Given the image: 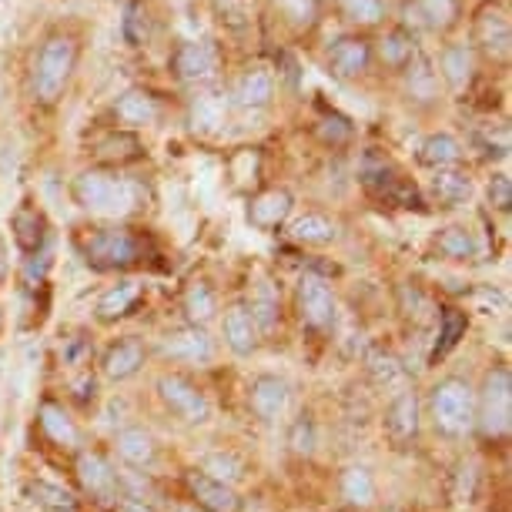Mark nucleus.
<instances>
[{
	"mask_svg": "<svg viewBox=\"0 0 512 512\" xmlns=\"http://www.w3.org/2000/svg\"><path fill=\"white\" fill-rule=\"evenodd\" d=\"M429 415L439 436L462 439L476 425V389L466 379H442L432 385L429 395Z\"/></svg>",
	"mask_w": 512,
	"mask_h": 512,
	"instance_id": "f257e3e1",
	"label": "nucleus"
},
{
	"mask_svg": "<svg viewBox=\"0 0 512 512\" xmlns=\"http://www.w3.org/2000/svg\"><path fill=\"white\" fill-rule=\"evenodd\" d=\"M482 439L502 442L512 429V372L506 365H492L476 392V425Z\"/></svg>",
	"mask_w": 512,
	"mask_h": 512,
	"instance_id": "f03ea898",
	"label": "nucleus"
},
{
	"mask_svg": "<svg viewBox=\"0 0 512 512\" xmlns=\"http://www.w3.org/2000/svg\"><path fill=\"white\" fill-rule=\"evenodd\" d=\"M81 255L98 272H118L141 262L144 245L128 228H94L81 238Z\"/></svg>",
	"mask_w": 512,
	"mask_h": 512,
	"instance_id": "7ed1b4c3",
	"label": "nucleus"
},
{
	"mask_svg": "<svg viewBox=\"0 0 512 512\" xmlns=\"http://www.w3.org/2000/svg\"><path fill=\"white\" fill-rule=\"evenodd\" d=\"M74 201L94 215H128L134 208V185L111 171H84L74 178Z\"/></svg>",
	"mask_w": 512,
	"mask_h": 512,
	"instance_id": "20e7f679",
	"label": "nucleus"
},
{
	"mask_svg": "<svg viewBox=\"0 0 512 512\" xmlns=\"http://www.w3.org/2000/svg\"><path fill=\"white\" fill-rule=\"evenodd\" d=\"M71 71H74V41L64 34L47 37L34 61V98L41 104L57 101V94L64 91Z\"/></svg>",
	"mask_w": 512,
	"mask_h": 512,
	"instance_id": "39448f33",
	"label": "nucleus"
},
{
	"mask_svg": "<svg viewBox=\"0 0 512 512\" xmlns=\"http://www.w3.org/2000/svg\"><path fill=\"white\" fill-rule=\"evenodd\" d=\"M295 305H298V318H302L305 328H312V332H332L335 328L338 305L325 278H318L312 272L302 275V282L295 288Z\"/></svg>",
	"mask_w": 512,
	"mask_h": 512,
	"instance_id": "423d86ee",
	"label": "nucleus"
},
{
	"mask_svg": "<svg viewBox=\"0 0 512 512\" xmlns=\"http://www.w3.org/2000/svg\"><path fill=\"white\" fill-rule=\"evenodd\" d=\"M158 395H161V402L185 422H205L211 412L205 392H201L191 379H185V375H161Z\"/></svg>",
	"mask_w": 512,
	"mask_h": 512,
	"instance_id": "0eeeda50",
	"label": "nucleus"
},
{
	"mask_svg": "<svg viewBox=\"0 0 512 512\" xmlns=\"http://www.w3.org/2000/svg\"><path fill=\"white\" fill-rule=\"evenodd\" d=\"M161 355L171 362H188V365H205L215 359V342L201 325H188L171 332L161 342Z\"/></svg>",
	"mask_w": 512,
	"mask_h": 512,
	"instance_id": "6e6552de",
	"label": "nucleus"
},
{
	"mask_svg": "<svg viewBox=\"0 0 512 512\" xmlns=\"http://www.w3.org/2000/svg\"><path fill=\"white\" fill-rule=\"evenodd\" d=\"M74 472L88 496L101 499V502L118 499V472L111 469V462L104 459L101 452H77Z\"/></svg>",
	"mask_w": 512,
	"mask_h": 512,
	"instance_id": "1a4fd4ad",
	"label": "nucleus"
},
{
	"mask_svg": "<svg viewBox=\"0 0 512 512\" xmlns=\"http://www.w3.org/2000/svg\"><path fill=\"white\" fill-rule=\"evenodd\" d=\"M419 425H422V405L419 395L412 389L399 392L385 409V436H389L395 446H409V442L419 436Z\"/></svg>",
	"mask_w": 512,
	"mask_h": 512,
	"instance_id": "9d476101",
	"label": "nucleus"
},
{
	"mask_svg": "<svg viewBox=\"0 0 512 512\" xmlns=\"http://www.w3.org/2000/svg\"><path fill=\"white\" fill-rule=\"evenodd\" d=\"M185 482H188L191 499H195V506L201 512H238L241 509L235 486H225V482L205 476L201 469H191Z\"/></svg>",
	"mask_w": 512,
	"mask_h": 512,
	"instance_id": "9b49d317",
	"label": "nucleus"
},
{
	"mask_svg": "<svg viewBox=\"0 0 512 512\" xmlns=\"http://www.w3.org/2000/svg\"><path fill=\"white\" fill-rule=\"evenodd\" d=\"M248 405L262 422H278L288 405V382L278 379V375H258L248 385Z\"/></svg>",
	"mask_w": 512,
	"mask_h": 512,
	"instance_id": "f8f14e48",
	"label": "nucleus"
},
{
	"mask_svg": "<svg viewBox=\"0 0 512 512\" xmlns=\"http://www.w3.org/2000/svg\"><path fill=\"white\" fill-rule=\"evenodd\" d=\"M175 74L181 81H205L218 67V47L208 41H185L175 51Z\"/></svg>",
	"mask_w": 512,
	"mask_h": 512,
	"instance_id": "ddd939ff",
	"label": "nucleus"
},
{
	"mask_svg": "<svg viewBox=\"0 0 512 512\" xmlns=\"http://www.w3.org/2000/svg\"><path fill=\"white\" fill-rule=\"evenodd\" d=\"M144 359H148V352H144V345L138 338H121V342H114L111 349L104 352L101 372L108 375L111 382H128L144 369Z\"/></svg>",
	"mask_w": 512,
	"mask_h": 512,
	"instance_id": "4468645a",
	"label": "nucleus"
},
{
	"mask_svg": "<svg viewBox=\"0 0 512 512\" xmlns=\"http://www.w3.org/2000/svg\"><path fill=\"white\" fill-rule=\"evenodd\" d=\"M221 335H225V345L235 355H251L258 349V328H255V322H251L248 308L241 302L228 305L225 318H221Z\"/></svg>",
	"mask_w": 512,
	"mask_h": 512,
	"instance_id": "2eb2a0df",
	"label": "nucleus"
},
{
	"mask_svg": "<svg viewBox=\"0 0 512 512\" xmlns=\"http://www.w3.org/2000/svg\"><path fill=\"white\" fill-rule=\"evenodd\" d=\"M292 195L285 188H272V191H262L255 201L248 205V221L262 231H272L278 225H285L288 215H292Z\"/></svg>",
	"mask_w": 512,
	"mask_h": 512,
	"instance_id": "dca6fc26",
	"label": "nucleus"
},
{
	"mask_svg": "<svg viewBox=\"0 0 512 512\" xmlns=\"http://www.w3.org/2000/svg\"><path fill=\"white\" fill-rule=\"evenodd\" d=\"M37 422H41V432L54 442V446H61V449H77V442H81V436H77L74 419L64 412V405H57V402H51V399L41 402V409H37Z\"/></svg>",
	"mask_w": 512,
	"mask_h": 512,
	"instance_id": "f3484780",
	"label": "nucleus"
},
{
	"mask_svg": "<svg viewBox=\"0 0 512 512\" xmlns=\"http://www.w3.org/2000/svg\"><path fill=\"white\" fill-rule=\"evenodd\" d=\"M138 302H141V285L138 282H118V285H111L108 292H101V298L94 302V315H98V322L111 325V322H118V318L128 315Z\"/></svg>",
	"mask_w": 512,
	"mask_h": 512,
	"instance_id": "a211bd4d",
	"label": "nucleus"
},
{
	"mask_svg": "<svg viewBox=\"0 0 512 512\" xmlns=\"http://www.w3.org/2000/svg\"><path fill=\"white\" fill-rule=\"evenodd\" d=\"M11 231H14L17 248L27 251V255H37V251L44 248V238H47V221L34 205H21L11 218Z\"/></svg>",
	"mask_w": 512,
	"mask_h": 512,
	"instance_id": "6ab92c4d",
	"label": "nucleus"
},
{
	"mask_svg": "<svg viewBox=\"0 0 512 512\" xmlns=\"http://www.w3.org/2000/svg\"><path fill=\"white\" fill-rule=\"evenodd\" d=\"M114 449H118V456L128 462V466H134V469L151 466L154 456H158V446H154L151 432L138 429V425H131V429H121L118 439H114Z\"/></svg>",
	"mask_w": 512,
	"mask_h": 512,
	"instance_id": "aec40b11",
	"label": "nucleus"
},
{
	"mask_svg": "<svg viewBox=\"0 0 512 512\" xmlns=\"http://www.w3.org/2000/svg\"><path fill=\"white\" fill-rule=\"evenodd\" d=\"M114 114H118L121 124H131V128H144L158 118V101L151 98L144 88H128L114 101Z\"/></svg>",
	"mask_w": 512,
	"mask_h": 512,
	"instance_id": "412c9836",
	"label": "nucleus"
},
{
	"mask_svg": "<svg viewBox=\"0 0 512 512\" xmlns=\"http://www.w3.org/2000/svg\"><path fill=\"white\" fill-rule=\"evenodd\" d=\"M328 61H332V71L338 77H359L369 67V44L359 41V37H342V41L332 44Z\"/></svg>",
	"mask_w": 512,
	"mask_h": 512,
	"instance_id": "4be33fe9",
	"label": "nucleus"
},
{
	"mask_svg": "<svg viewBox=\"0 0 512 512\" xmlns=\"http://www.w3.org/2000/svg\"><path fill=\"white\" fill-rule=\"evenodd\" d=\"M288 235H292V241H298V245H308V248H325L332 245V241L338 238V225L332 218L325 215H315V211H308V215L295 218L292 228H288Z\"/></svg>",
	"mask_w": 512,
	"mask_h": 512,
	"instance_id": "5701e85b",
	"label": "nucleus"
},
{
	"mask_svg": "<svg viewBox=\"0 0 512 512\" xmlns=\"http://www.w3.org/2000/svg\"><path fill=\"white\" fill-rule=\"evenodd\" d=\"M432 198H436L442 208L466 205V201L472 198V181H469V175H466V171H456V168L436 171V178H432Z\"/></svg>",
	"mask_w": 512,
	"mask_h": 512,
	"instance_id": "b1692460",
	"label": "nucleus"
},
{
	"mask_svg": "<svg viewBox=\"0 0 512 512\" xmlns=\"http://www.w3.org/2000/svg\"><path fill=\"white\" fill-rule=\"evenodd\" d=\"M275 94V77L265 71V67H251V71L238 81L235 98L241 108H268Z\"/></svg>",
	"mask_w": 512,
	"mask_h": 512,
	"instance_id": "393cba45",
	"label": "nucleus"
},
{
	"mask_svg": "<svg viewBox=\"0 0 512 512\" xmlns=\"http://www.w3.org/2000/svg\"><path fill=\"white\" fill-rule=\"evenodd\" d=\"M245 308H248L251 322H255V328H258V335H272L275 332L282 308H278V295H275L272 282L255 285V292H251V302Z\"/></svg>",
	"mask_w": 512,
	"mask_h": 512,
	"instance_id": "a878e982",
	"label": "nucleus"
},
{
	"mask_svg": "<svg viewBox=\"0 0 512 512\" xmlns=\"http://www.w3.org/2000/svg\"><path fill=\"white\" fill-rule=\"evenodd\" d=\"M459 158H462V148L452 134H429V138L419 144V161L436 171L452 168V164H459Z\"/></svg>",
	"mask_w": 512,
	"mask_h": 512,
	"instance_id": "bb28decb",
	"label": "nucleus"
},
{
	"mask_svg": "<svg viewBox=\"0 0 512 512\" xmlns=\"http://www.w3.org/2000/svg\"><path fill=\"white\" fill-rule=\"evenodd\" d=\"M181 305H185V315H188L191 325H205L218 312V295H215V288H211L208 282H191L185 288Z\"/></svg>",
	"mask_w": 512,
	"mask_h": 512,
	"instance_id": "cd10ccee",
	"label": "nucleus"
},
{
	"mask_svg": "<svg viewBox=\"0 0 512 512\" xmlns=\"http://www.w3.org/2000/svg\"><path fill=\"white\" fill-rule=\"evenodd\" d=\"M436 251L442 258H452V262H469V258L479 255V241L469 228L452 225L436 238Z\"/></svg>",
	"mask_w": 512,
	"mask_h": 512,
	"instance_id": "c85d7f7f",
	"label": "nucleus"
},
{
	"mask_svg": "<svg viewBox=\"0 0 512 512\" xmlns=\"http://www.w3.org/2000/svg\"><path fill=\"white\" fill-rule=\"evenodd\" d=\"M338 489H342V499L352 502V506H372L375 502V479L365 466H349L338 479Z\"/></svg>",
	"mask_w": 512,
	"mask_h": 512,
	"instance_id": "c756f323",
	"label": "nucleus"
},
{
	"mask_svg": "<svg viewBox=\"0 0 512 512\" xmlns=\"http://www.w3.org/2000/svg\"><path fill=\"white\" fill-rule=\"evenodd\" d=\"M439 338H436V349H432V362L446 359V355L456 349L459 338L466 335L469 328V318L466 312H459V308H442V318H439Z\"/></svg>",
	"mask_w": 512,
	"mask_h": 512,
	"instance_id": "7c9ffc66",
	"label": "nucleus"
},
{
	"mask_svg": "<svg viewBox=\"0 0 512 512\" xmlns=\"http://www.w3.org/2000/svg\"><path fill=\"white\" fill-rule=\"evenodd\" d=\"M476 34H479V44L486 47L489 54H499V57L509 54L512 34H509V21L502 14H482Z\"/></svg>",
	"mask_w": 512,
	"mask_h": 512,
	"instance_id": "2f4dec72",
	"label": "nucleus"
},
{
	"mask_svg": "<svg viewBox=\"0 0 512 512\" xmlns=\"http://www.w3.org/2000/svg\"><path fill=\"white\" fill-rule=\"evenodd\" d=\"M27 496H31L37 506L54 509V512H74V506H77V499H74L71 489L57 486V482H47V479L31 482V486H27Z\"/></svg>",
	"mask_w": 512,
	"mask_h": 512,
	"instance_id": "473e14b6",
	"label": "nucleus"
},
{
	"mask_svg": "<svg viewBox=\"0 0 512 512\" xmlns=\"http://www.w3.org/2000/svg\"><path fill=\"white\" fill-rule=\"evenodd\" d=\"M442 77L452 84V88H466L469 84V77H472V54H469V47H462V44H452L442 51Z\"/></svg>",
	"mask_w": 512,
	"mask_h": 512,
	"instance_id": "72a5a7b5",
	"label": "nucleus"
},
{
	"mask_svg": "<svg viewBox=\"0 0 512 512\" xmlns=\"http://www.w3.org/2000/svg\"><path fill=\"white\" fill-rule=\"evenodd\" d=\"M365 372H369V379L375 385H395L402 379L399 359H395L392 352H385V349H372L369 355H365Z\"/></svg>",
	"mask_w": 512,
	"mask_h": 512,
	"instance_id": "f704fd0d",
	"label": "nucleus"
},
{
	"mask_svg": "<svg viewBox=\"0 0 512 512\" xmlns=\"http://www.w3.org/2000/svg\"><path fill=\"white\" fill-rule=\"evenodd\" d=\"M225 121V104L215 94H201L191 104V128L195 131H215L218 124Z\"/></svg>",
	"mask_w": 512,
	"mask_h": 512,
	"instance_id": "c9c22d12",
	"label": "nucleus"
},
{
	"mask_svg": "<svg viewBox=\"0 0 512 512\" xmlns=\"http://www.w3.org/2000/svg\"><path fill=\"white\" fill-rule=\"evenodd\" d=\"M201 472L218 482H225V486H235V482L245 476V466L228 456V452H211V456H205V462H201Z\"/></svg>",
	"mask_w": 512,
	"mask_h": 512,
	"instance_id": "e433bc0d",
	"label": "nucleus"
},
{
	"mask_svg": "<svg viewBox=\"0 0 512 512\" xmlns=\"http://www.w3.org/2000/svg\"><path fill=\"white\" fill-rule=\"evenodd\" d=\"M288 446H292L295 456H312V452H315V446H318V429H315L312 412H302L292 422V429H288Z\"/></svg>",
	"mask_w": 512,
	"mask_h": 512,
	"instance_id": "4c0bfd02",
	"label": "nucleus"
},
{
	"mask_svg": "<svg viewBox=\"0 0 512 512\" xmlns=\"http://www.w3.org/2000/svg\"><path fill=\"white\" fill-rule=\"evenodd\" d=\"M342 14L355 24H379L385 17V4L382 0H338Z\"/></svg>",
	"mask_w": 512,
	"mask_h": 512,
	"instance_id": "58836bf2",
	"label": "nucleus"
},
{
	"mask_svg": "<svg viewBox=\"0 0 512 512\" xmlns=\"http://www.w3.org/2000/svg\"><path fill=\"white\" fill-rule=\"evenodd\" d=\"M415 11L429 27H446L456 14V0H415Z\"/></svg>",
	"mask_w": 512,
	"mask_h": 512,
	"instance_id": "ea45409f",
	"label": "nucleus"
},
{
	"mask_svg": "<svg viewBox=\"0 0 512 512\" xmlns=\"http://www.w3.org/2000/svg\"><path fill=\"white\" fill-rule=\"evenodd\" d=\"M275 4H278V11L298 27L315 24V17H318V0H275Z\"/></svg>",
	"mask_w": 512,
	"mask_h": 512,
	"instance_id": "a19ab883",
	"label": "nucleus"
},
{
	"mask_svg": "<svg viewBox=\"0 0 512 512\" xmlns=\"http://www.w3.org/2000/svg\"><path fill=\"white\" fill-rule=\"evenodd\" d=\"M412 54H415L412 37H405V34H389V37H385V44H382L385 64H405Z\"/></svg>",
	"mask_w": 512,
	"mask_h": 512,
	"instance_id": "79ce46f5",
	"label": "nucleus"
},
{
	"mask_svg": "<svg viewBox=\"0 0 512 512\" xmlns=\"http://www.w3.org/2000/svg\"><path fill=\"white\" fill-rule=\"evenodd\" d=\"M489 201L499 211H509V205H512V181H509V175H496L489 181Z\"/></svg>",
	"mask_w": 512,
	"mask_h": 512,
	"instance_id": "37998d69",
	"label": "nucleus"
},
{
	"mask_svg": "<svg viewBox=\"0 0 512 512\" xmlns=\"http://www.w3.org/2000/svg\"><path fill=\"white\" fill-rule=\"evenodd\" d=\"M218 11L225 14L221 21H228V14H235V17H231V27H245L248 24V4H245V0H218Z\"/></svg>",
	"mask_w": 512,
	"mask_h": 512,
	"instance_id": "c03bdc74",
	"label": "nucleus"
},
{
	"mask_svg": "<svg viewBox=\"0 0 512 512\" xmlns=\"http://www.w3.org/2000/svg\"><path fill=\"white\" fill-rule=\"evenodd\" d=\"M409 88L412 94H422V98H432V71L425 64H419L415 71H409Z\"/></svg>",
	"mask_w": 512,
	"mask_h": 512,
	"instance_id": "a18cd8bd",
	"label": "nucleus"
},
{
	"mask_svg": "<svg viewBox=\"0 0 512 512\" xmlns=\"http://www.w3.org/2000/svg\"><path fill=\"white\" fill-rule=\"evenodd\" d=\"M349 134H352V128H349V121H345V118H328V121H322V138L325 141H332V144L349 141Z\"/></svg>",
	"mask_w": 512,
	"mask_h": 512,
	"instance_id": "49530a36",
	"label": "nucleus"
},
{
	"mask_svg": "<svg viewBox=\"0 0 512 512\" xmlns=\"http://www.w3.org/2000/svg\"><path fill=\"white\" fill-rule=\"evenodd\" d=\"M114 509H118V512H154L148 502L134 499V496H118V499H114Z\"/></svg>",
	"mask_w": 512,
	"mask_h": 512,
	"instance_id": "de8ad7c7",
	"label": "nucleus"
},
{
	"mask_svg": "<svg viewBox=\"0 0 512 512\" xmlns=\"http://www.w3.org/2000/svg\"><path fill=\"white\" fill-rule=\"evenodd\" d=\"M7 278V241L0 235V282Z\"/></svg>",
	"mask_w": 512,
	"mask_h": 512,
	"instance_id": "09e8293b",
	"label": "nucleus"
},
{
	"mask_svg": "<svg viewBox=\"0 0 512 512\" xmlns=\"http://www.w3.org/2000/svg\"><path fill=\"white\" fill-rule=\"evenodd\" d=\"M178 512H201V509H198V506H181Z\"/></svg>",
	"mask_w": 512,
	"mask_h": 512,
	"instance_id": "8fccbe9b",
	"label": "nucleus"
},
{
	"mask_svg": "<svg viewBox=\"0 0 512 512\" xmlns=\"http://www.w3.org/2000/svg\"><path fill=\"white\" fill-rule=\"evenodd\" d=\"M0 328H4V315H0Z\"/></svg>",
	"mask_w": 512,
	"mask_h": 512,
	"instance_id": "3c124183",
	"label": "nucleus"
},
{
	"mask_svg": "<svg viewBox=\"0 0 512 512\" xmlns=\"http://www.w3.org/2000/svg\"><path fill=\"white\" fill-rule=\"evenodd\" d=\"M389 512H402V509H389Z\"/></svg>",
	"mask_w": 512,
	"mask_h": 512,
	"instance_id": "603ef678",
	"label": "nucleus"
}]
</instances>
